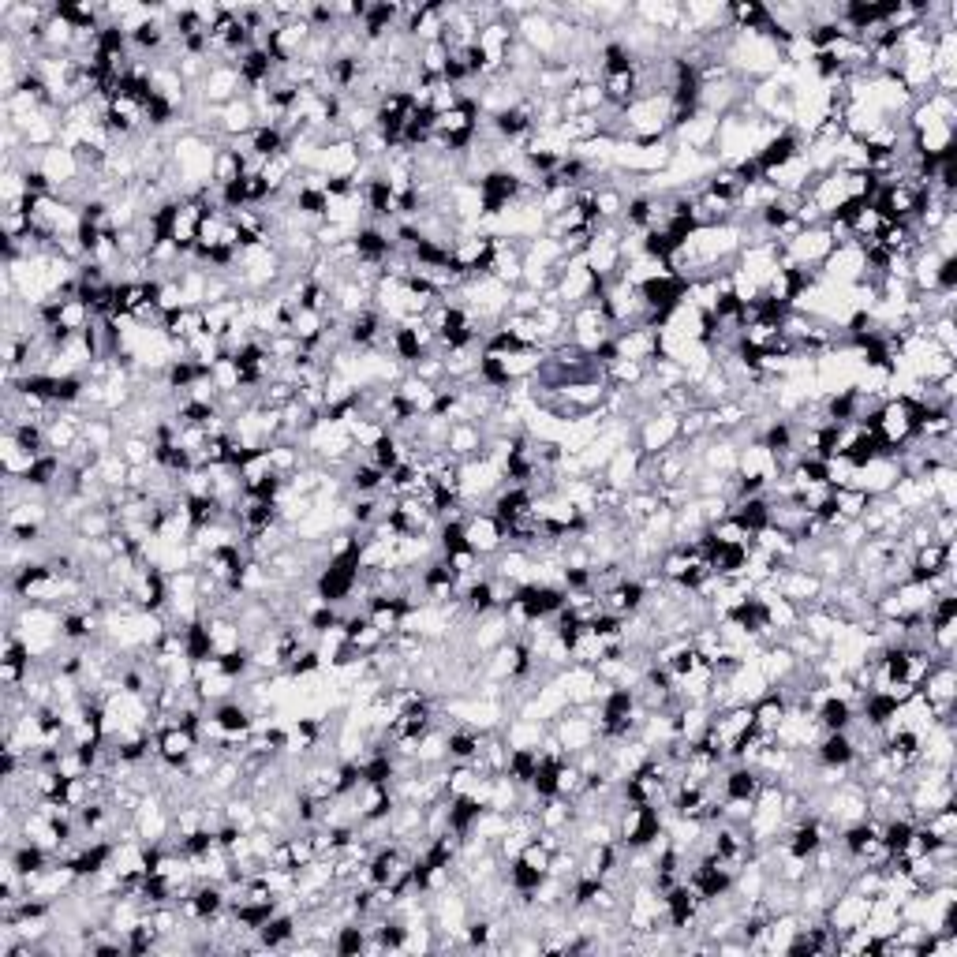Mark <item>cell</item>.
<instances>
[{"label":"cell","instance_id":"5b68a950","mask_svg":"<svg viewBox=\"0 0 957 957\" xmlns=\"http://www.w3.org/2000/svg\"><path fill=\"white\" fill-rule=\"evenodd\" d=\"M363 165V154H359V143L352 135H333L326 139V146L318 150V158L311 169H318L329 180H352L356 169Z\"/></svg>","mask_w":957,"mask_h":957},{"label":"cell","instance_id":"5bb4252c","mask_svg":"<svg viewBox=\"0 0 957 957\" xmlns=\"http://www.w3.org/2000/svg\"><path fill=\"white\" fill-rule=\"evenodd\" d=\"M901 464H898V457H875V460H868V464H860L857 468V475H853V486H860L864 494H872V498H883V494H890V486L898 483L901 479Z\"/></svg>","mask_w":957,"mask_h":957},{"label":"cell","instance_id":"7bdbcfd3","mask_svg":"<svg viewBox=\"0 0 957 957\" xmlns=\"http://www.w3.org/2000/svg\"><path fill=\"white\" fill-rule=\"evenodd\" d=\"M128 475H131V464L120 457V449H113V453H101L98 479L109 486V490H124V486H128Z\"/></svg>","mask_w":957,"mask_h":957},{"label":"cell","instance_id":"d6a6232c","mask_svg":"<svg viewBox=\"0 0 957 957\" xmlns=\"http://www.w3.org/2000/svg\"><path fill=\"white\" fill-rule=\"evenodd\" d=\"M83 442L90 445V449H98V453H113L116 445H120V430H116V423L109 415H86Z\"/></svg>","mask_w":957,"mask_h":957},{"label":"cell","instance_id":"681fc988","mask_svg":"<svg viewBox=\"0 0 957 957\" xmlns=\"http://www.w3.org/2000/svg\"><path fill=\"white\" fill-rule=\"evenodd\" d=\"M550 857H554V853H550V849H546L539 838L524 845V853H520V860H524V864H531L535 872H550Z\"/></svg>","mask_w":957,"mask_h":957},{"label":"cell","instance_id":"f907efd6","mask_svg":"<svg viewBox=\"0 0 957 957\" xmlns=\"http://www.w3.org/2000/svg\"><path fill=\"white\" fill-rule=\"evenodd\" d=\"M939 292H957V258L939 262Z\"/></svg>","mask_w":957,"mask_h":957},{"label":"cell","instance_id":"b9f144b4","mask_svg":"<svg viewBox=\"0 0 957 957\" xmlns=\"http://www.w3.org/2000/svg\"><path fill=\"white\" fill-rule=\"evenodd\" d=\"M479 815H483V804H479L472 793H468V797L449 800V830H457V834H472Z\"/></svg>","mask_w":957,"mask_h":957},{"label":"cell","instance_id":"f1b7e54d","mask_svg":"<svg viewBox=\"0 0 957 957\" xmlns=\"http://www.w3.org/2000/svg\"><path fill=\"white\" fill-rule=\"evenodd\" d=\"M546 722H535V718H524V715H513L505 718V726H501V737H505V744H509V752L513 748H539L546 737Z\"/></svg>","mask_w":957,"mask_h":957},{"label":"cell","instance_id":"4fadbf2b","mask_svg":"<svg viewBox=\"0 0 957 957\" xmlns=\"http://www.w3.org/2000/svg\"><path fill=\"white\" fill-rule=\"evenodd\" d=\"M34 165L45 172V180L53 184V195H57L60 187L75 184L79 176H83V169H79V158H75L72 146H49V150H38V158H34Z\"/></svg>","mask_w":957,"mask_h":957},{"label":"cell","instance_id":"2e32d148","mask_svg":"<svg viewBox=\"0 0 957 957\" xmlns=\"http://www.w3.org/2000/svg\"><path fill=\"white\" fill-rule=\"evenodd\" d=\"M658 344H662V337L651 326H629L614 333L617 359H636V363H647V367H651V359H658Z\"/></svg>","mask_w":957,"mask_h":957},{"label":"cell","instance_id":"1f68e13d","mask_svg":"<svg viewBox=\"0 0 957 957\" xmlns=\"http://www.w3.org/2000/svg\"><path fill=\"white\" fill-rule=\"evenodd\" d=\"M729 513L741 520V528L748 531V535H756V531H763L771 524V498H767V494H756V498L733 501Z\"/></svg>","mask_w":957,"mask_h":957},{"label":"cell","instance_id":"30bf717a","mask_svg":"<svg viewBox=\"0 0 957 957\" xmlns=\"http://www.w3.org/2000/svg\"><path fill=\"white\" fill-rule=\"evenodd\" d=\"M516 602L528 610L531 621H550L558 610H565L569 591L561 584H539V580H531V584L516 587Z\"/></svg>","mask_w":957,"mask_h":957},{"label":"cell","instance_id":"e0dca14e","mask_svg":"<svg viewBox=\"0 0 957 957\" xmlns=\"http://www.w3.org/2000/svg\"><path fill=\"white\" fill-rule=\"evenodd\" d=\"M386 333H389L386 315H382V311H374V307H367V311H359V315H352L348 322H344V344H352L356 352L378 348Z\"/></svg>","mask_w":957,"mask_h":957},{"label":"cell","instance_id":"44dd1931","mask_svg":"<svg viewBox=\"0 0 957 957\" xmlns=\"http://www.w3.org/2000/svg\"><path fill=\"white\" fill-rule=\"evenodd\" d=\"M258 946L262 950H285V946H292L296 939H300V916L292 913V909H281V913H273L262 928H258Z\"/></svg>","mask_w":957,"mask_h":957},{"label":"cell","instance_id":"277c9868","mask_svg":"<svg viewBox=\"0 0 957 957\" xmlns=\"http://www.w3.org/2000/svg\"><path fill=\"white\" fill-rule=\"evenodd\" d=\"M464 539L472 546L479 558H498L501 550L509 546V535H505V524L490 509H472L464 516Z\"/></svg>","mask_w":957,"mask_h":957},{"label":"cell","instance_id":"60d3db41","mask_svg":"<svg viewBox=\"0 0 957 957\" xmlns=\"http://www.w3.org/2000/svg\"><path fill=\"white\" fill-rule=\"evenodd\" d=\"M247 150L258 154V158H273V154H285L288 150V135L277 124H262V128L247 139Z\"/></svg>","mask_w":957,"mask_h":957},{"label":"cell","instance_id":"ee69618b","mask_svg":"<svg viewBox=\"0 0 957 957\" xmlns=\"http://www.w3.org/2000/svg\"><path fill=\"white\" fill-rule=\"evenodd\" d=\"M475 786H479V774H475L472 763H449V771H445V797H468Z\"/></svg>","mask_w":957,"mask_h":957},{"label":"cell","instance_id":"f35d334b","mask_svg":"<svg viewBox=\"0 0 957 957\" xmlns=\"http://www.w3.org/2000/svg\"><path fill=\"white\" fill-rule=\"evenodd\" d=\"M483 748V733L468 726L449 729V763H472Z\"/></svg>","mask_w":957,"mask_h":957},{"label":"cell","instance_id":"7a4b0ae2","mask_svg":"<svg viewBox=\"0 0 957 957\" xmlns=\"http://www.w3.org/2000/svg\"><path fill=\"white\" fill-rule=\"evenodd\" d=\"M632 442H636V449H640L643 457H658L662 449L681 442V415L666 412V408H655V412L636 427Z\"/></svg>","mask_w":957,"mask_h":957},{"label":"cell","instance_id":"7c38bea8","mask_svg":"<svg viewBox=\"0 0 957 957\" xmlns=\"http://www.w3.org/2000/svg\"><path fill=\"white\" fill-rule=\"evenodd\" d=\"M812 759L819 767H834V771H849L857 767V744L849 737V729H834V733H819V741L812 748Z\"/></svg>","mask_w":957,"mask_h":957},{"label":"cell","instance_id":"6da1fadb","mask_svg":"<svg viewBox=\"0 0 957 957\" xmlns=\"http://www.w3.org/2000/svg\"><path fill=\"white\" fill-rule=\"evenodd\" d=\"M217 150H221V143L210 139V135H199V131H180L172 139V172L184 184V199H191V195H199L202 187L214 184Z\"/></svg>","mask_w":957,"mask_h":957},{"label":"cell","instance_id":"d4e9b609","mask_svg":"<svg viewBox=\"0 0 957 957\" xmlns=\"http://www.w3.org/2000/svg\"><path fill=\"white\" fill-rule=\"evenodd\" d=\"M490 572L494 576H501V580H509V584H531L535 580V558H531L528 550H520V546H509V550H501L498 561L490 565Z\"/></svg>","mask_w":957,"mask_h":957},{"label":"cell","instance_id":"4316f807","mask_svg":"<svg viewBox=\"0 0 957 957\" xmlns=\"http://www.w3.org/2000/svg\"><path fill=\"white\" fill-rule=\"evenodd\" d=\"M206 629H210V640H214L217 655H229V651H240V647H247V643H243L240 621H236L232 614H221V610L206 614Z\"/></svg>","mask_w":957,"mask_h":957},{"label":"cell","instance_id":"8992f818","mask_svg":"<svg viewBox=\"0 0 957 957\" xmlns=\"http://www.w3.org/2000/svg\"><path fill=\"white\" fill-rule=\"evenodd\" d=\"M868 913H872V898L853 890V886H842V890L830 898L827 913H823V924H827L834 935H842V931L849 928H860V924L868 920Z\"/></svg>","mask_w":957,"mask_h":957},{"label":"cell","instance_id":"8d00e7d4","mask_svg":"<svg viewBox=\"0 0 957 957\" xmlns=\"http://www.w3.org/2000/svg\"><path fill=\"white\" fill-rule=\"evenodd\" d=\"M94 311L86 307L79 296H72V300H57V329H68V333H83V329L94 326Z\"/></svg>","mask_w":957,"mask_h":957},{"label":"cell","instance_id":"836d02e7","mask_svg":"<svg viewBox=\"0 0 957 957\" xmlns=\"http://www.w3.org/2000/svg\"><path fill=\"white\" fill-rule=\"evenodd\" d=\"M34 453L30 449H23L19 445V438H15L12 430H4V438H0V464H4V475H12V479H23V475L30 472V464H34Z\"/></svg>","mask_w":957,"mask_h":957},{"label":"cell","instance_id":"f546056e","mask_svg":"<svg viewBox=\"0 0 957 957\" xmlns=\"http://www.w3.org/2000/svg\"><path fill=\"white\" fill-rule=\"evenodd\" d=\"M602 94H606V109L625 113L632 101L640 98V83H636V68L632 72L602 75Z\"/></svg>","mask_w":957,"mask_h":957},{"label":"cell","instance_id":"ffe728a7","mask_svg":"<svg viewBox=\"0 0 957 957\" xmlns=\"http://www.w3.org/2000/svg\"><path fill=\"white\" fill-rule=\"evenodd\" d=\"M804 154V139H800L797 131L793 128H786V131H778L774 135L771 143L763 146L756 154V161H759V172H763V180L771 176V172H778L782 165H789L793 158H800Z\"/></svg>","mask_w":957,"mask_h":957},{"label":"cell","instance_id":"52a82bcc","mask_svg":"<svg viewBox=\"0 0 957 957\" xmlns=\"http://www.w3.org/2000/svg\"><path fill=\"white\" fill-rule=\"evenodd\" d=\"M243 94H247V83H243L240 68H236V64H214V68L206 72V79L195 86L191 98L206 101V105H229V101L243 98Z\"/></svg>","mask_w":957,"mask_h":957},{"label":"cell","instance_id":"ba28073f","mask_svg":"<svg viewBox=\"0 0 957 957\" xmlns=\"http://www.w3.org/2000/svg\"><path fill=\"white\" fill-rule=\"evenodd\" d=\"M128 599L139 606V610H146V614H165L169 610V576L161 569H154V565H143V569L135 572V580H131L128 587Z\"/></svg>","mask_w":957,"mask_h":957},{"label":"cell","instance_id":"4dcf8cb0","mask_svg":"<svg viewBox=\"0 0 957 957\" xmlns=\"http://www.w3.org/2000/svg\"><path fill=\"white\" fill-rule=\"evenodd\" d=\"M161 329L169 333L176 344H191L199 337L206 322H202V307H184V311H172V315L161 318Z\"/></svg>","mask_w":957,"mask_h":957},{"label":"cell","instance_id":"83f0119b","mask_svg":"<svg viewBox=\"0 0 957 957\" xmlns=\"http://www.w3.org/2000/svg\"><path fill=\"white\" fill-rule=\"evenodd\" d=\"M815 722H819V729L823 733H834V729H849L853 726V718H857V707L849 700H842V696H823V700L815 703Z\"/></svg>","mask_w":957,"mask_h":957},{"label":"cell","instance_id":"d590c367","mask_svg":"<svg viewBox=\"0 0 957 957\" xmlns=\"http://www.w3.org/2000/svg\"><path fill=\"white\" fill-rule=\"evenodd\" d=\"M116 449H120V457L128 460L131 468H146V464H158V445H154V438H146V434H124Z\"/></svg>","mask_w":957,"mask_h":957},{"label":"cell","instance_id":"74e56055","mask_svg":"<svg viewBox=\"0 0 957 957\" xmlns=\"http://www.w3.org/2000/svg\"><path fill=\"white\" fill-rule=\"evenodd\" d=\"M752 718H756L759 733H771V737H774V729L782 726V718H786V700H782V696H778V692L771 688L763 700L752 703Z\"/></svg>","mask_w":957,"mask_h":957},{"label":"cell","instance_id":"3957f363","mask_svg":"<svg viewBox=\"0 0 957 957\" xmlns=\"http://www.w3.org/2000/svg\"><path fill=\"white\" fill-rule=\"evenodd\" d=\"M916 692H920V696L931 703V711H935V718H939V722H950V718H954V703H957V670H954V662H935V666L924 673V681L916 685Z\"/></svg>","mask_w":957,"mask_h":957},{"label":"cell","instance_id":"c3c4849f","mask_svg":"<svg viewBox=\"0 0 957 957\" xmlns=\"http://www.w3.org/2000/svg\"><path fill=\"white\" fill-rule=\"evenodd\" d=\"M707 535H711L715 543H752V535L741 528V520H737L733 513L722 516V520H715V524L707 528Z\"/></svg>","mask_w":957,"mask_h":957},{"label":"cell","instance_id":"7dc6e473","mask_svg":"<svg viewBox=\"0 0 957 957\" xmlns=\"http://www.w3.org/2000/svg\"><path fill=\"white\" fill-rule=\"evenodd\" d=\"M408 371L419 378V382H427V386H445V363H442V352H427V356H419L408 367Z\"/></svg>","mask_w":957,"mask_h":957},{"label":"cell","instance_id":"7402d4cb","mask_svg":"<svg viewBox=\"0 0 957 957\" xmlns=\"http://www.w3.org/2000/svg\"><path fill=\"white\" fill-rule=\"evenodd\" d=\"M763 778H759L756 767L748 763H729L726 771L718 774V789H722V800H756Z\"/></svg>","mask_w":957,"mask_h":957},{"label":"cell","instance_id":"603a6c76","mask_svg":"<svg viewBox=\"0 0 957 957\" xmlns=\"http://www.w3.org/2000/svg\"><path fill=\"white\" fill-rule=\"evenodd\" d=\"M486 449V430L483 423H453L449 438H445V453L453 460H472L483 457Z\"/></svg>","mask_w":957,"mask_h":957},{"label":"cell","instance_id":"9c48e42d","mask_svg":"<svg viewBox=\"0 0 957 957\" xmlns=\"http://www.w3.org/2000/svg\"><path fill=\"white\" fill-rule=\"evenodd\" d=\"M774 584H778V595H786L797 606H819L827 595V584L804 565H789V569L774 572Z\"/></svg>","mask_w":957,"mask_h":957},{"label":"cell","instance_id":"f6af8a7d","mask_svg":"<svg viewBox=\"0 0 957 957\" xmlns=\"http://www.w3.org/2000/svg\"><path fill=\"white\" fill-rule=\"evenodd\" d=\"M920 827L928 830L931 838H939V842H954L957 838V804H946V808H939V812H931Z\"/></svg>","mask_w":957,"mask_h":957},{"label":"cell","instance_id":"9a60e30c","mask_svg":"<svg viewBox=\"0 0 957 957\" xmlns=\"http://www.w3.org/2000/svg\"><path fill=\"white\" fill-rule=\"evenodd\" d=\"M640 468H643V453L636 449V442L621 445L614 457H610V464L602 468V483L621 490V494H629V490H636V483H640Z\"/></svg>","mask_w":957,"mask_h":957},{"label":"cell","instance_id":"bcb514c9","mask_svg":"<svg viewBox=\"0 0 957 957\" xmlns=\"http://www.w3.org/2000/svg\"><path fill=\"white\" fill-rule=\"evenodd\" d=\"M210 378H214V386L221 389V393H236V389H247V386H243V371L236 367V359H232V356L217 359L214 367H210Z\"/></svg>","mask_w":957,"mask_h":957},{"label":"cell","instance_id":"ab89813d","mask_svg":"<svg viewBox=\"0 0 957 957\" xmlns=\"http://www.w3.org/2000/svg\"><path fill=\"white\" fill-rule=\"evenodd\" d=\"M868 505H872V494H864L860 486H834V509L842 520H860L868 513Z\"/></svg>","mask_w":957,"mask_h":957},{"label":"cell","instance_id":"cb8c5ba5","mask_svg":"<svg viewBox=\"0 0 957 957\" xmlns=\"http://www.w3.org/2000/svg\"><path fill=\"white\" fill-rule=\"evenodd\" d=\"M726 681H729V700L733 703H756L771 692V681L759 673L756 662H744L741 670L733 673V677H726Z\"/></svg>","mask_w":957,"mask_h":957},{"label":"cell","instance_id":"d6986e66","mask_svg":"<svg viewBox=\"0 0 957 957\" xmlns=\"http://www.w3.org/2000/svg\"><path fill=\"white\" fill-rule=\"evenodd\" d=\"M718 120L722 116H711V113H696L692 120H685L681 128L670 131L673 146H681V150H696V154H707L711 146H715V135H718Z\"/></svg>","mask_w":957,"mask_h":957},{"label":"cell","instance_id":"8fae6325","mask_svg":"<svg viewBox=\"0 0 957 957\" xmlns=\"http://www.w3.org/2000/svg\"><path fill=\"white\" fill-rule=\"evenodd\" d=\"M154 748H158V759L165 767L184 771L187 759L202 748V737L187 726H169V729H161V733H154Z\"/></svg>","mask_w":957,"mask_h":957},{"label":"cell","instance_id":"ac0fdd59","mask_svg":"<svg viewBox=\"0 0 957 957\" xmlns=\"http://www.w3.org/2000/svg\"><path fill=\"white\" fill-rule=\"evenodd\" d=\"M662 901H666V920H670V928L677 931V935L692 928L703 913V901L696 898V890H692L688 883L670 886V890L662 894Z\"/></svg>","mask_w":957,"mask_h":957},{"label":"cell","instance_id":"e575fe53","mask_svg":"<svg viewBox=\"0 0 957 957\" xmlns=\"http://www.w3.org/2000/svg\"><path fill=\"white\" fill-rule=\"evenodd\" d=\"M243 158H247V150H240L236 143H221L214 161V184L229 187L236 180H243Z\"/></svg>","mask_w":957,"mask_h":957},{"label":"cell","instance_id":"484cf974","mask_svg":"<svg viewBox=\"0 0 957 957\" xmlns=\"http://www.w3.org/2000/svg\"><path fill=\"white\" fill-rule=\"evenodd\" d=\"M386 479L389 475L382 472L378 464H371L367 457H356L352 460V468L344 472L348 494H382V490H386Z\"/></svg>","mask_w":957,"mask_h":957}]
</instances>
